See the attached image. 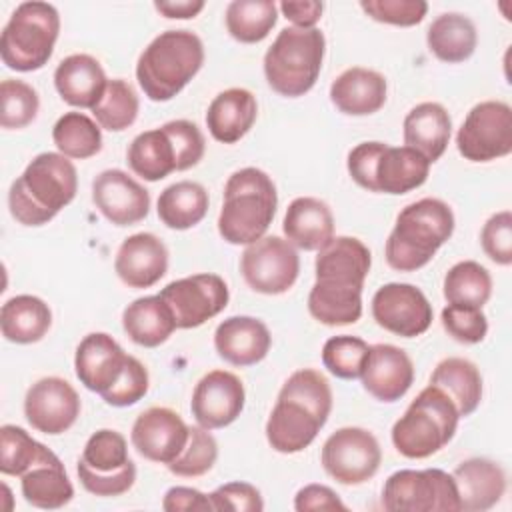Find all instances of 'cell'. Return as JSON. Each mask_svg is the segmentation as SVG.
Here are the masks:
<instances>
[{"instance_id": "1", "label": "cell", "mask_w": 512, "mask_h": 512, "mask_svg": "<svg viewBox=\"0 0 512 512\" xmlns=\"http://www.w3.org/2000/svg\"><path fill=\"white\" fill-rule=\"evenodd\" d=\"M368 246L352 236H336L316 256V282L308 312L326 326L354 324L362 316V288L370 272Z\"/></svg>"}, {"instance_id": "2", "label": "cell", "mask_w": 512, "mask_h": 512, "mask_svg": "<svg viewBox=\"0 0 512 512\" xmlns=\"http://www.w3.org/2000/svg\"><path fill=\"white\" fill-rule=\"evenodd\" d=\"M330 410L332 390L328 380L312 368L292 372L268 416V444L282 454H296L308 448L326 424Z\"/></svg>"}, {"instance_id": "3", "label": "cell", "mask_w": 512, "mask_h": 512, "mask_svg": "<svg viewBox=\"0 0 512 512\" xmlns=\"http://www.w3.org/2000/svg\"><path fill=\"white\" fill-rule=\"evenodd\" d=\"M76 190L78 174L70 158L60 152H42L12 182L10 214L24 226H42L74 200Z\"/></svg>"}, {"instance_id": "4", "label": "cell", "mask_w": 512, "mask_h": 512, "mask_svg": "<svg viewBox=\"0 0 512 512\" xmlns=\"http://www.w3.org/2000/svg\"><path fill=\"white\" fill-rule=\"evenodd\" d=\"M454 232L452 208L440 198H422L400 210L386 240V262L398 272L426 266Z\"/></svg>"}, {"instance_id": "5", "label": "cell", "mask_w": 512, "mask_h": 512, "mask_svg": "<svg viewBox=\"0 0 512 512\" xmlns=\"http://www.w3.org/2000/svg\"><path fill=\"white\" fill-rule=\"evenodd\" d=\"M204 44L190 30L160 32L140 54L136 80L154 102L172 100L202 68Z\"/></svg>"}, {"instance_id": "6", "label": "cell", "mask_w": 512, "mask_h": 512, "mask_svg": "<svg viewBox=\"0 0 512 512\" xmlns=\"http://www.w3.org/2000/svg\"><path fill=\"white\" fill-rule=\"evenodd\" d=\"M278 194L272 178L260 168L236 170L224 186L218 232L230 244L260 240L276 214Z\"/></svg>"}, {"instance_id": "7", "label": "cell", "mask_w": 512, "mask_h": 512, "mask_svg": "<svg viewBox=\"0 0 512 512\" xmlns=\"http://www.w3.org/2000/svg\"><path fill=\"white\" fill-rule=\"evenodd\" d=\"M458 420L460 414L450 396L428 384L394 422L392 444L406 458H428L454 438Z\"/></svg>"}, {"instance_id": "8", "label": "cell", "mask_w": 512, "mask_h": 512, "mask_svg": "<svg viewBox=\"0 0 512 512\" xmlns=\"http://www.w3.org/2000/svg\"><path fill=\"white\" fill-rule=\"evenodd\" d=\"M326 40L318 28H282L264 54V76L286 98L304 96L322 70Z\"/></svg>"}, {"instance_id": "9", "label": "cell", "mask_w": 512, "mask_h": 512, "mask_svg": "<svg viewBox=\"0 0 512 512\" xmlns=\"http://www.w3.org/2000/svg\"><path fill=\"white\" fill-rule=\"evenodd\" d=\"M60 32L58 10L48 2H22L10 14L2 36V62L16 72L40 70L52 56Z\"/></svg>"}, {"instance_id": "10", "label": "cell", "mask_w": 512, "mask_h": 512, "mask_svg": "<svg viewBox=\"0 0 512 512\" xmlns=\"http://www.w3.org/2000/svg\"><path fill=\"white\" fill-rule=\"evenodd\" d=\"M76 472L86 492L104 498L128 492L136 480L126 438L110 428H102L88 438Z\"/></svg>"}, {"instance_id": "11", "label": "cell", "mask_w": 512, "mask_h": 512, "mask_svg": "<svg viewBox=\"0 0 512 512\" xmlns=\"http://www.w3.org/2000/svg\"><path fill=\"white\" fill-rule=\"evenodd\" d=\"M388 512H460V498L452 474L440 468L398 470L382 490Z\"/></svg>"}, {"instance_id": "12", "label": "cell", "mask_w": 512, "mask_h": 512, "mask_svg": "<svg viewBox=\"0 0 512 512\" xmlns=\"http://www.w3.org/2000/svg\"><path fill=\"white\" fill-rule=\"evenodd\" d=\"M458 152L470 162H490L512 152V110L506 102L476 104L456 134Z\"/></svg>"}, {"instance_id": "13", "label": "cell", "mask_w": 512, "mask_h": 512, "mask_svg": "<svg viewBox=\"0 0 512 512\" xmlns=\"http://www.w3.org/2000/svg\"><path fill=\"white\" fill-rule=\"evenodd\" d=\"M240 272L254 292L276 296L294 286L300 272V258L288 240L262 236L242 252Z\"/></svg>"}, {"instance_id": "14", "label": "cell", "mask_w": 512, "mask_h": 512, "mask_svg": "<svg viewBox=\"0 0 512 512\" xmlns=\"http://www.w3.org/2000/svg\"><path fill=\"white\" fill-rule=\"evenodd\" d=\"M320 458L328 476L340 484L356 486L378 472L382 450L372 432L346 426L326 438Z\"/></svg>"}, {"instance_id": "15", "label": "cell", "mask_w": 512, "mask_h": 512, "mask_svg": "<svg viewBox=\"0 0 512 512\" xmlns=\"http://www.w3.org/2000/svg\"><path fill=\"white\" fill-rule=\"evenodd\" d=\"M160 298L172 310L176 328H198L228 306V286L218 274H194L170 282Z\"/></svg>"}, {"instance_id": "16", "label": "cell", "mask_w": 512, "mask_h": 512, "mask_svg": "<svg viewBox=\"0 0 512 512\" xmlns=\"http://www.w3.org/2000/svg\"><path fill=\"white\" fill-rule=\"evenodd\" d=\"M432 316V304L414 284L390 282L372 296V318L396 336L414 338L424 334L432 324Z\"/></svg>"}, {"instance_id": "17", "label": "cell", "mask_w": 512, "mask_h": 512, "mask_svg": "<svg viewBox=\"0 0 512 512\" xmlns=\"http://www.w3.org/2000/svg\"><path fill=\"white\" fill-rule=\"evenodd\" d=\"M24 416L42 434H62L80 416V396L70 382L58 376L40 378L24 396Z\"/></svg>"}, {"instance_id": "18", "label": "cell", "mask_w": 512, "mask_h": 512, "mask_svg": "<svg viewBox=\"0 0 512 512\" xmlns=\"http://www.w3.org/2000/svg\"><path fill=\"white\" fill-rule=\"evenodd\" d=\"M246 392L242 380L228 370H212L194 386L190 410L198 426L216 430L232 424L244 408Z\"/></svg>"}, {"instance_id": "19", "label": "cell", "mask_w": 512, "mask_h": 512, "mask_svg": "<svg viewBox=\"0 0 512 512\" xmlns=\"http://www.w3.org/2000/svg\"><path fill=\"white\" fill-rule=\"evenodd\" d=\"M188 428L190 426H186L178 412L164 406H152L136 416L130 440L140 456L168 466L186 446Z\"/></svg>"}, {"instance_id": "20", "label": "cell", "mask_w": 512, "mask_h": 512, "mask_svg": "<svg viewBox=\"0 0 512 512\" xmlns=\"http://www.w3.org/2000/svg\"><path fill=\"white\" fill-rule=\"evenodd\" d=\"M92 202L100 214L116 226H132L150 212L148 190L124 170L100 172L92 182Z\"/></svg>"}, {"instance_id": "21", "label": "cell", "mask_w": 512, "mask_h": 512, "mask_svg": "<svg viewBox=\"0 0 512 512\" xmlns=\"http://www.w3.org/2000/svg\"><path fill=\"white\" fill-rule=\"evenodd\" d=\"M360 378L370 396L380 402H396L414 382V364L402 348L374 344L368 348Z\"/></svg>"}, {"instance_id": "22", "label": "cell", "mask_w": 512, "mask_h": 512, "mask_svg": "<svg viewBox=\"0 0 512 512\" xmlns=\"http://www.w3.org/2000/svg\"><path fill=\"white\" fill-rule=\"evenodd\" d=\"M128 356L110 334L92 332L76 348V376L88 390L102 396L122 376Z\"/></svg>"}, {"instance_id": "23", "label": "cell", "mask_w": 512, "mask_h": 512, "mask_svg": "<svg viewBox=\"0 0 512 512\" xmlns=\"http://www.w3.org/2000/svg\"><path fill=\"white\" fill-rule=\"evenodd\" d=\"M114 270L126 286L150 288L168 270V248L150 232L132 234L120 244Z\"/></svg>"}, {"instance_id": "24", "label": "cell", "mask_w": 512, "mask_h": 512, "mask_svg": "<svg viewBox=\"0 0 512 512\" xmlns=\"http://www.w3.org/2000/svg\"><path fill=\"white\" fill-rule=\"evenodd\" d=\"M272 344L268 326L252 316H230L216 326L214 348L232 366H252L266 358Z\"/></svg>"}, {"instance_id": "25", "label": "cell", "mask_w": 512, "mask_h": 512, "mask_svg": "<svg viewBox=\"0 0 512 512\" xmlns=\"http://www.w3.org/2000/svg\"><path fill=\"white\" fill-rule=\"evenodd\" d=\"M452 478L464 512H484L492 508L500 502L506 490V474L502 466L488 458H468L460 462L454 468Z\"/></svg>"}, {"instance_id": "26", "label": "cell", "mask_w": 512, "mask_h": 512, "mask_svg": "<svg viewBox=\"0 0 512 512\" xmlns=\"http://www.w3.org/2000/svg\"><path fill=\"white\" fill-rule=\"evenodd\" d=\"M106 74L90 54H70L54 70V86L62 100L74 108H94L104 90Z\"/></svg>"}, {"instance_id": "27", "label": "cell", "mask_w": 512, "mask_h": 512, "mask_svg": "<svg viewBox=\"0 0 512 512\" xmlns=\"http://www.w3.org/2000/svg\"><path fill=\"white\" fill-rule=\"evenodd\" d=\"M282 230L292 246L300 250H320L334 238V216L326 202L300 196L286 208Z\"/></svg>"}, {"instance_id": "28", "label": "cell", "mask_w": 512, "mask_h": 512, "mask_svg": "<svg viewBox=\"0 0 512 512\" xmlns=\"http://www.w3.org/2000/svg\"><path fill=\"white\" fill-rule=\"evenodd\" d=\"M330 100L348 116L374 114L386 102V80L370 68H348L332 82Z\"/></svg>"}, {"instance_id": "29", "label": "cell", "mask_w": 512, "mask_h": 512, "mask_svg": "<svg viewBox=\"0 0 512 512\" xmlns=\"http://www.w3.org/2000/svg\"><path fill=\"white\" fill-rule=\"evenodd\" d=\"M258 104L250 90L228 88L214 96L206 112V126L222 144L238 142L256 122Z\"/></svg>"}, {"instance_id": "30", "label": "cell", "mask_w": 512, "mask_h": 512, "mask_svg": "<svg viewBox=\"0 0 512 512\" xmlns=\"http://www.w3.org/2000/svg\"><path fill=\"white\" fill-rule=\"evenodd\" d=\"M450 134V114L438 102H422L404 118V144L420 152L430 164L444 154Z\"/></svg>"}, {"instance_id": "31", "label": "cell", "mask_w": 512, "mask_h": 512, "mask_svg": "<svg viewBox=\"0 0 512 512\" xmlns=\"http://www.w3.org/2000/svg\"><path fill=\"white\" fill-rule=\"evenodd\" d=\"M430 162L408 146H384L374 164V192L406 194L428 178Z\"/></svg>"}, {"instance_id": "32", "label": "cell", "mask_w": 512, "mask_h": 512, "mask_svg": "<svg viewBox=\"0 0 512 512\" xmlns=\"http://www.w3.org/2000/svg\"><path fill=\"white\" fill-rule=\"evenodd\" d=\"M122 328L134 344L156 348L172 336L176 322L168 304L156 294L128 304L122 312Z\"/></svg>"}, {"instance_id": "33", "label": "cell", "mask_w": 512, "mask_h": 512, "mask_svg": "<svg viewBox=\"0 0 512 512\" xmlns=\"http://www.w3.org/2000/svg\"><path fill=\"white\" fill-rule=\"evenodd\" d=\"M52 324L48 304L32 294L6 300L0 308V330L8 342L32 344L46 336Z\"/></svg>"}, {"instance_id": "34", "label": "cell", "mask_w": 512, "mask_h": 512, "mask_svg": "<svg viewBox=\"0 0 512 512\" xmlns=\"http://www.w3.org/2000/svg\"><path fill=\"white\" fill-rule=\"evenodd\" d=\"M426 42L430 52L448 64H458L468 60L478 44V34L474 22L458 12L440 14L426 32Z\"/></svg>"}, {"instance_id": "35", "label": "cell", "mask_w": 512, "mask_h": 512, "mask_svg": "<svg viewBox=\"0 0 512 512\" xmlns=\"http://www.w3.org/2000/svg\"><path fill=\"white\" fill-rule=\"evenodd\" d=\"M430 384L444 390L454 402L460 418L470 416L482 400V376L474 362L466 358H446L438 362L430 376Z\"/></svg>"}, {"instance_id": "36", "label": "cell", "mask_w": 512, "mask_h": 512, "mask_svg": "<svg viewBox=\"0 0 512 512\" xmlns=\"http://www.w3.org/2000/svg\"><path fill=\"white\" fill-rule=\"evenodd\" d=\"M208 192L202 184L180 180L164 188L158 196V218L172 230H188L204 220L208 212Z\"/></svg>"}, {"instance_id": "37", "label": "cell", "mask_w": 512, "mask_h": 512, "mask_svg": "<svg viewBox=\"0 0 512 512\" xmlns=\"http://www.w3.org/2000/svg\"><path fill=\"white\" fill-rule=\"evenodd\" d=\"M22 496L28 504L42 510H56L66 506L74 496V486L64 470L60 458L42 462L20 476Z\"/></svg>"}, {"instance_id": "38", "label": "cell", "mask_w": 512, "mask_h": 512, "mask_svg": "<svg viewBox=\"0 0 512 512\" xmlns=\"http://www.w3.org/2000/svg\"><path fill=\"white\" fill-rule=\"evenodd\" d=\"M126 162L130 170L148 180L158 182L176 170V154L168 134L160 128L140 132L128 146Z\"/></svg>"}, {"instance_id": "39", "label": "cell", "mask_w": 512, "mask_h": 512, "mask_svg": "<svg viewBox=\"0 0 512 512\" xmlns=\"http://www.w3.org/2000/svg\"><path fill=\"white\" fill-rule=\"evenodd\" d=\"M278 20V6L272 0H234L226 8V30L242 42L264 40Z\"/></svg>"}, {"instance_id": "40", "label": "cell", "mask_w": 512, "mask_h": 512, "mask_svg": "<svg viewBox=\"0 0 512 512\" xmlns=\"http://www.w3.org/2000/svg\"><path fill=\"white\" fill-rule=\"evenodd\" d=\"M58 458L50 448L36 442L24 428L4 424L0 428V472L22 476L30 468Z\"/></svg>"}, {"instance_id": "41", "label": "cell", "mask_w": 512, "mask_h": 512, "mask_svg": "<svg viewBox=\"0 0 512 512\" xmlns=\"http://www.w3.org/2000/svg\"><path fill=\"white\" fill-rule=\"evenodd\" d=\"M52 140L60 154L74 160H86L102 150L100 126L84 112H66L60 116L52 128Z\"/></svg>"}, {"instance_id": "42", "label": "cell", "mask_w": 512, "mask_h": 512, "mask_svg": "<svg viewBox=\"0 0 512 512\" xmlns=\"http://www.w3.org/2000/svg\"><path fill=\"white\" fill-rule=\"evenodd\" d=\"M492 294V276L490 272L474 262L462 260L454 264L444 276V298L448 304L482 308Z\"/></svg>"}, {"instance_id": "43", "label": "cell", "mask_w": 512, "mask_h": 512, "mask_svg": "<svg viewBox=\"0 0 512 512\" xmlns=\"http://www.w3.org/2000/svg\"><path fill=\"white\" fill-rule=\"evenodd\" d=\"M138 108L140 102L134 88L126 80L114 78L108 80L100 102L92 108V114L100 128L110 132H122L134 124Z\"/></svg>"}, {"instance_id": "44", "label": "cell", "mask_w": 512, "mask_h": 512, "mask_svg": "<svg viewBox=\"0 0 512 512\" xmlns=\"http://www.w3.org/2000/svg\"><path fill=\"white\" fill-rule=\"evenodd\" d=\"M218 458V444L214 436L202 426L188 428V442L182 452L168 464V470L182 478H196L206 474Z\"/></svg>"}, {"instance_id": "45", "label": "cell", "mask_w": 512, "mask_h": 512, "mask_svg": "<svg viewBox=\"0 0 512 512\" xmlns=\"http://www.w3.org/2000/svg\"><path fill=\"white\" fill-rule=\"evenodd\" d=\"M0 102V124L6 130H18L28 126L36 118L40 108L38 92L30 84L14 78L2 80Z\"/></svg>"}, {"instance_id": "46", "label": "cell", "mask_w": 512, "mask_h": 512, "mask_svg": "<svg viewBox=\"0 0 512 512\" xmlns=\"http://www.w3.org/2000/svg\"><path fill=\"white\" fill-rule=\"evenodd\" d=\"M368 348L370 346L362 338L348 336V334L332 336L324 342L322 364L336 378H342V380L360 378Z\"/></svg>"}, {"instance_id": "47", "label": "cell", "mask_w": 512, "mask_h": 512, "mask_svg": "<svg viewBox=\"0 0 512 512\" xmlns=\"http://www.w3.org/2000/svg\"><path fill=\"white\" fill-rule=\"evenodd\" d=\"M162 130L168 134L174 154H176V172L188 170L196 166L206 150L204 136L200 128L190 120H170L162 126Z\"/></svg>"}, {"instance_id": "48", "label": "cell", "mask_w": 512, "mask_h": 512, "mask_svg": "<svg viewBox=\"0 0 512 512\" xmlns=\"http://www.w3.org/2000/svg\"><path fill=\"white\" fill-rule=\"evenodd\" d=\"M442 326L454 340L462 344H478L488 332V320L482 308L456 304H448L442 310Z\"/></svg>"}, {"instance_id": "49", "label": "cell", "mask_w": 512, "mask_h": 512, "mask_svg": "<svg viewBox=\"0 0 512 512\" xmlns=\"http://www.w3.org/2000/svg\"><path fill=\"white\" fill-rule=\"evenodd\" d=\"M148 386H150V378H148L146 366L138 358L128 356L122 376L110 390H106L102 394V400L110 406L126 408V406L136 404L138 400H142L148 392Z\"/></svg>"}, {"instance_id": "50", "label": "cell", "mask_w": 512, "mask_h": 512, "mask_svg": "<svg viewBox=\"0 0 512 512\" xmlns=\"http://www.w3.org/2000/svg\"><path fill=\"white\" fill-rule=\"evenodd\" d=\"M360 8L372 20L394 26L420 24L428 12L424 0H362Z\"/></svg>"}, {"instance_id": "51", "label": "cell", "mask_w": 512, "mask_h": 512, "mask_svg": "<svg viewBox=\"0 0 512 512\" xmlns=\"http://www.w3.org/2000/svg\"><path fill=\"white\" fill-rule=\"evenodd\" d=\"M480 244L484 254L500 264H512V214L510 210L496 212L486 220L480 232Z\"/></svg>"}, {"instance_id": "52", "label": "cell", "mask_w": 512, "mask_h": 512, "mask_svg": "<svg viewBox=\"0 0 512 512\" xmlns=\"http://www.w3.org/2000/svg\"><path fill=\"white\" fill-rule=\"evenodd\" d=\"M210 496L214 510L234 512H260L264 508L260 490L248 482H228L218 486Z\"/></svg>"}, {"instance_id": "53", "label": "cell", "mask_w": 512, "mask_h": 512, "mask_svg": "<svg viewBox=\"0 0 512 512\" xmlns=\"http://www.w3.org/2000/svg\"><path fill=\"white\" fill-rule=\"evenodd\" d=\"M384 146V142H362L348 152V172L368 192H374V164Z\"/></svg>"}, {"instance_id": "54", "label": "cell", "mask_w": 512, "mask_h": 512, "mask_svg": "<svg viewBox=\"0 0 512 512\" xmlns=\"http://www.w3.org/2000/svg\"><path fill=\"white\" fill-rule=\"evenodd\" d=\"M294 508L298 512L310 510H340L346 512V504L338 498V494L324 484H306L296 492Z\"/></svg>"}, {"instance_id": "55", "label": "cell", "mask_w": 512, "mask_h": 512, "mask_svg": "<svg viewBox=\"0 0 512 512\" xmlns=\"http://www.w3.org/2000/svg\"><path fill=\"white\" fill-rule=\"evenodd\" d=\"M162 508L166 512H180V510L208 512V510H214L208 494H204L196 488H188V486H172L162 498Z\"/></svg>"}, {"instance_id": "56", "label": "cell", "mask_w": 512, "mask_h": 512, "mask_svg": "<svg viewBox=\"0 0 512 512\" xmlns=\"http://www.w3.org/2000/svg\"><path fill=\"white\" fill-rule=\"evenodd\" d=\"M280 10L296 28H316V22L322 18L324 4L316 0H286L280 2Z\"/></svg>"}, {"instance_id": "57", "label": "cell", "mask_w": 512, "mask_h": 512, "mask_svg": "<svg viewBox=\"0 0 512 512\" xmlns=\"http://www.w3.org/2000/svg\"><path fill=\"white\" fill-rule=\"evenodd\" d=\"M154 8L166 16V18H178V20H186V18H194L196 14H200L204 10V2L202 0H160L154 2Z\"/></svg>"}]
</instances>
